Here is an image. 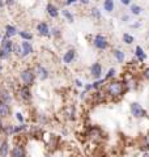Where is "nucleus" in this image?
Listing matches in <instances>:
<instances>
[{"mask_svg":"<svg viewBox=\"0 0 149 157\" xmlns=\"http://www.w3.org/2000/svg\"><path fill=\"white\" fill-rule=\"evenodd\" d=\"M21 48H22V58L28 56V55H32V54L34 52V48L32 46V43L29 41H22L21 42Z\"/></svg>","mask_w":149,"mask_h":157,"instance_id":"nucleus-9","label":"nucleus"},{"mask_svg":"<svg viewBox=\"0 0 149 157\" xmlns=\"http://www.w3.org/2000/svg\"><path fill=\"white\" fill-rule=\"evenodd\" d=\"M81 4H84V6H86V4H89V0H78Z\"/></svg>","mask_w":149,"mask_h":157,"instance_id":"nucleus-38","label":"nucleus"},{"mask_svg":"<svg viewBox=\"0 0 149 157\" xmlns=\"http://www.w3.org/2000/svg\"><path fill=\"white\" fill-rule=\"evenodd\" d=\"M4 4H6V3H4V0H0V8H3Z\"/></svg>","mask_w":149,"mask_h":157,"instance_id":"nucleus-42","label":"nucleus"},{"mask_svg":"<svg viewBox=\"0 0 149 157\" xmlns=\"http://www.w3.org/2000/svg\"><path fill=\"white\" fill-rule=\"evenodd\" d=\"M139 26H140V22H137V24H133V25H132V28H139Z\"/></svg>","mask_w":149,"mask_h":157,"instance_id":"nucleus-43","label":"nucleus"},{"mask_svg":"<svg viewBox=\"0 0 149 157\" xmlns=\"http://www.w3.org/2000/svg\"><path fill=\"white\" fill-rule=\"evenodd\" d=\"M59 32H60V30H59V29H52V34H54V36H59V34H60V33H59Z\"/></svg>","mask_w":149,"mask_h":157,"instance_id":"nucleus-35","label":"nucleus"},{"mask_svg":"<svg viewBox=\"0 0 149 157\" xmlns=\"http://www.w3.org/2000/svg\"><path fill=\"white\" fill-rule=\"evenodd\" d=\"M62 14H63V16L67 18V21H68V22H73V21H74L73 14H72L71 12H69L68 9H62Z\"/></svg>","mask_w":149,"mask_h":157,"instance_id":"nucleus-24","label":"nucleus"},{"mask_svg":"<svg viewBox=\"0 0 149 157\" xmlns=\"http://www.w3.org/2000/svg\"><path fill=\"white\" fill-rule=\"evenodd\" d=\"M143 77L144 78H145V80L147 81H149V66L148 67H145V68H144V70H143Z\"/></svg>","mask_w":149,"mask_h":157,"instance_id":"nucleus-32","label":"nucleus"},{"mask_svg":"<svg viewBox=\"0 0 149 157\" xmlns=\"http://www.w3.org/2000/svg\"><path fill=\"white\" fill-rule=\"evenodd\" d=\"M3 118H0V131H3L4 130V126H3Z\"/></svg>","mask_w":149,"mask_h":157,"instance_id":"nucleus-40","label":"nucleus"},{"mask_svg":"<svg viewBox=\"0 0 149 157\" xmlns=\"http://www.w3.org/2000/svg\"><path fill=\"white\" fill-rule=\"evenodd\" d=\"M148 37H149V29H148Z\"/></svg>","mask_w":149,"mask_h":157,"instance_id":"nucleus-46","label":"nucleus"},{"mask_svg":"<svg viewBox=\"0 0 149 157\" xmlns=\"http://www.w3.org/2000/svg\"><path fill=\"white\" fill-rule=\"evenodd\" d=\"M17 94H18V97L21 98L22 101H30V100H32V90H30V86L22 85V86L18 89Z\"/></svg>","mask_w":149,"mask_h":157,"instance_id":"nucleus-8","label":"nucleus"},{"mask_svg":"<svg viewBox=\"0 0 149 157\" xmlns=\"http://www.w3.org/2000/svg\"><path fill=\"white\" fill-rule=\"evenodd\" d=\"M130 111H131V115L136 119H143V118H147L148 117V113L144 107L139 104V102H132L130 105Z\"/></svg>","mask_w":149,"mask_h":157,"instance_id":"nucleus-4","label":"nucleus"},{"mask_svg":"<svg viewBox=\"0 0 149 157\" xmlns=\"http://www.w3.org/2000/svg\"><path fill=\"white\" fill-rule=\"evenodd\" d=\"M92 16L94 17V18H97V20H99L101 18V12H99V9L98 8H92Z\"/></svg>","mask_w":149,"mask_h":157,"instance_id":"nucleus-29","label":"nucleus"},{"mask_svg":"<svg viewBox=\"0 0 149 157\" xmlns=\"http://www.w3.org/2000/svg\"><path fill=\"white\" fill-rule=\"evenodd\" d=\"M6 4H7V6H13L14 0H6Z\"/></svg>","mask_w":149,"mask_h":157,"instance_id":"nucleus-37","label":"nucleus"},{"mask_svg":"<svg viewBox=\"0 0 149 157\" xmlns=\"http://www.w3.org/2000/svg\"><path fill=\"white\" fill-rule=\"evenodd\" d=\"M26 127H25V124L24 123H21L20 126H14V131H13V134H18V132H21V131H24Z\"/></svg>","mask_w":149,"mask_h":157,"instance_id":"nucleus-31","label":"nucleus"},{"mask_svg":"<svg viewBox=\"0 0 149 157\" xmlns=\"http://www.w3.org/2000/svg\"><path fill=\"white\" fill-rule=\"evenodd\" d=\"M130 11L132 14H135V16H139L141 12H143V8L140 6H136V4H132L131 8H130Z\"/></svg>","mask_w":149,"mask_h":157,"instance_id":"nucleus-25","label":"nucleus"},{"mask_svg":"<svg viewBox=\"0 0 149 157\" xmlns=\"http://www.w3.org/2000/svg\"><path fill=\"white\" fill-rule=\"evenodd\" d=\"M90 75L94 80H99V78L102 77V66L99 62L93 63L90 66Z\"/></svg>","mask_w":149,"mask_h":157,"instance_id":"nucleus-6","label":"nucleus"},{"mask_svg":"<svg viewBox=\"0 0 149 157\" xmlns=\"http://www.w3.org/2000/svg\"><path fill=\"white\" fill-rule=\"evenodd\" d=\"M18 36L22 38V41H30V39H33V34L30 32H28V30L18 32Z\"/></svg>","mask_w":149,"mask_h":157,"instance_id":"nucleus-23","label":"nucleus"},{"mask_svg":"<svg viewBox=\"0 0 149 157\" xmlns=\"http://www.w3.org/2000/svg\"><path fill=\"white\" fill-rule=\"evenodd\" d=\"M2 141H3V140H0V143H2Z\"/></svg>","mask_w":149,"mask_h":157,"instance_id":"nucleus-47","label":"nucleus"},{"mask_svg":"<svg viewBox=\"0 0 149 157\" xmlns=\"http://www.w3.org/2000/svg\"><path fill=\"white\" fill-rule=\"evenodd\" d=\"M37 30H38V34L39 36H42V37H48L50 34V28L46 22H39L38 25H37Z\"/></svg>","mask_w":149,"mask_h":157,"instance_id":"nucleus-13","label":"nucleus"},{"mask_svg":"<svg viewBox=\"0 0 149 157\" xmlns=\"http://www.w3.org/2000/svg\"><path fill=\"white\" fill-rule=\"evenodd\" d=\"M11 115V107L7 102L0 101V118H8Z\"/></svg>","mask_w":149,"mask_h":157,"instance_id":"nucleus-15","label":"nucleus"},{"mask_svg":"<svg viewBox=\"0 0 149 157\" xmlns=\"http://www.w3.org/2000/svg\"><path fill=\"white\" fill-rule=\"evenodd\" d=\"M13 52L16 54L17 56H21V55H22V48H21V45H14V47H13Z\"/></svg>","mask_w":149,"mask_h":157,"instance_id":"nucleus-30","label":"nucleus"},{"mask_svg":"<svg viewBox=\"0 0 149 157\" xmlns=\"http://www.w3.org/2000/svg\"><path fill=\"white\" fill-rule=\"evenodd\" d=\"M113 55H114V58L117 59L118 63H123L124 59H126V54H124V51L120 50V48H114V50H113Z\"/></svg>","mask_w":149,"mask_h":157,"instance_id":"nucleus-18","label":"nucleus"},{"mask_svg":"<svg viewBox=\"0 0 149 157\" xmlns=\"http://www.w3.org/2000/svg\"><path fill=\"white\" fill-rule=\"evenodd\" d=\"M122 20H123V21H124V22H127V21H128V20H130V17H128V16H123V18H122Z\"/></svg>","mask_w":149,"mask_h":157,"instance_id":"nucleus-41","label":"nucleus"},{"mask_svg":"<svg viewBox=\"0 0 149 157\" xmlns=\"http://www.w3.org/2000/svg\"><path fill=\"white\" fill-rule=\"evenodd\" d=\"M16 118H17V121L20 122V123H24V117L21 113H16Z\"/></svg>","mask_w":149,"mask_h":157,"instance_id":"nucleus-33","label":"nucleus"},{"mask_svg":"<svg viewBox=\"0 0 149 157\" xmlns=\"http://www.w3.org/2000/svg\"><path fill=\"white\" fill-rule=\"evenodd\" d=\"M9 155V143L7 139H4L0 143V157H8Z\"/></svg>","mask_w":149,"mask_h":157,"instance_id":"nucleus-16","label":"nucleus"},{"mask_svg":"<svg viewBox=\"0 0 149 157\" xmlns=\"http://www.w3.org/2000/svg\"><path fill=\"white\" fill-rule=\"evenodd\" d=\"M76 59V50H73V48H71V50H68L64 52L63 55V62L66 63V64H71V63Z\"/></svg>","mask_w":149,"mask_h":157,"instance_id":"nucleus-12","label":"nucleus"},{"mask_svg":"<svg viewBox=\"0 0 149 157\" xmlns=\"http://www.w3.org/2000/svg\"><path fill=\"white\" fill-rule=\"evenodd\" d=\"M4 37H3V33H2V30H0V39H3Z\"/></svg>","mask_w":149,"mask_h":157,"instance_id":"nucleus-44","label":"nucleus"},{"mask_svg":"<svg viewBox=\"0 0 149 157\" xmlns=\"http://www.w3.org/2000/svg\"><path fill=\"white\" fill-rule=\"evenodd\" d=\"M115 8V4H114V0H105L103 2V9L107 12V13H111Z\"/></svg>","mask_w":149,"mask_h":157,"instance_id":"nucleus-21","label":"nucleus"},{"mask_svg":"<svg viewBox=\"0 0 149 157\" xmlns=\"http://www.w3.org/2000/svg\"><path fill=\"white\" fill-rule=\"evenodd\" d=\"M115 73H117V71H115V68H110V70H109L107 71V73H106V76L105 77H103V78H105V80L107 81V80H111V78L114 77V76H115Z\"/></svg>","mask_w":149,"mask_h":157,"instance_id":"nucleus-27","label":"nucleus"},{"mask_svg":"<svg viewBox=\"0 0 149 157\" xmlns=\"http://www.w3.org/2000/svg\"><path fill=\"white\" fill-rule=\"evenodd\" d=\"M76 2H78V0H67V2H66V4H67V6H71V4L76 3Z\"/></svg>","mask_w":149,"mask_h":157,"instance_id":"nucleus-36","label":"nucleus"},{"mask_svg":"<svg viewBox=\"0 0 149 157\" xmlns=\"http://www.w3.org/2000/svg\"><path fill=\"white\" fill-rule=\"evenodd\" d=\"M86 135L89 136V139L93 140V141H99L103 137L102 131H101V128H98V127H92V128H89Z\"/></svg>","mask_w":149,"mask_h":157,"instance_id":"nucleus-7","label":"nucleus"},{"mask_svg":"<svg viewBox=\"0 0 149 157\" xmlns=\"http://www.w3.org/2000/svg\"><path fill=\"white\" fill-rule=\"evenodd\" d=\"M122 39H123V42L126 43V45H132V43L135 42V38H133V36H131L130 33H124Z\"/></svg>","mask_w":149,"mask_h":157,"instance_id":"nucleus-22","label":"nucleus"},{"mask_svg":"<svg viewBox=\"0 0 149 157\" xmlns=\"http://www.w3.org/2000/svg\"><path fill=\"white\" fill-rule=\"evenodd\" d=\"M13 47H14V43L12 42V39L4 37L2 39V43H0V59H3V60L8 59L12 55Z\"/></svg>","mask_w":149,"mask_h":157,"instance_id":"nucleus-2","label":"nucleus"},{"mask_svg":"<svg viewBox=\"0 0 149 157\" xmlns=\"http://www.w3.org/2000/svg\"><path fill=\"white\" fill-rule=\"evenodd\" d=\"M36 73H37V76L41 78V80H46V78L50 76V72L47 68H44L42 64H38L37 66V70H36Z\"/></svg>","mask_w":149,"mask_h":157,"instance_id":"nucleus-14","label":"nucleus"},{"mask_svg":"<svg viewBox=\"0 0 149 157\" xmlns=\"http://www.w3.org/2000/svg\"><path fill=\"white\" fill-rule=\"evenodd\" d=\"M13 131H14V126L8 124V126H4V130L2 132H4L6 135H11V134H13Z\"/></svg>","mask_w":149,"mask_h":157,"instance_id":"nucleus-28","label":"nucleus"},{"mask_svg":"<svg viewBox=\"0 0 149 157\" xmlns=\"http://www.w3.org/2000/svg\"><path fill=\"white\" fill-rule=\"evenodd\" d=\"M46 11H47V14L51 18H56L58 16H59V9L54 6V4H51V3H48L47 4V7H46Z\"/></svg>","mask_w":149,"mask_h":157,"instance_id":"nucleus-17","label":"nucleus"},{"mask_svg":"<svg viewBox=\"0 0 149 157\" xmlns=\"http://www.w3.org/2000/svg\"><path fill=\"white\" fill-rule=\"evenodd\" d=\"M105 82H106V80H105V78H99V80H96V81H94L93 82V89L94 90H98L99 89V88H101L103 84H105Z\"/></svg>","mask_w":149,"mask_h":157,"instance_id":"nucleus-26","label":"nucleus"},{"mask_svg":"<svg viewBox=\"0 0 149 157\" xmlns=\"http://www.w3.org/2000/svg\"><path fill=\"white\" fill-rule=\"evenodd\" d=\"M120 3L123 4V6H130L131 0H120Z\"/></svg>","mask_w":149,"mask_h":157,"instance_id":"nucleus-34","label":"nucleus"},{"mask_svg":"<svg viewBox=\"0 0 149 157\" xmlns=\"http://www.w3.org/2000/svg\"><path fill=\"white\" fill-rule=\"evenodd\" d=\"M36 76H37V73L34 72L32 68H26V70H24L21 73H20V78H21L22 84L25 86L33 85L34 81H36Z\"/></svg>","mask_w":149,"mask_h":157,"instance_id":"nucleus-3","label":"nucleus"},{"mask_svg":"<svg viewBox=\"0 0 149 157\" xmlns=\"http://www.w3.org/2000/svg\"><path fill=\"white\" fill-rule=\"evenodd\" d=\"M26 156V152H25V148L22 145H14L12 151H11V157H25Z\"/></svg>","mask_w":149,"mask_h":157,"instance_id":"nucleus-10","label":"nucleus"},{"mask_svg":"<svg viewBox=\"0 0 149 157\" xmlns=\"http://www.w3.org/2000/svg\"><path fill=\"white\" fill-rule=\"evenodd\" d=\"M16 34H18V32H17V29L14 28L13 25H7L6 26V37L7 38L12 39V37H14Z\"/></svg>","mask_w":149,"mask_h":157,"instance_id":"nucleus-20","label":"nucleus"},{"mask_svg":"<svg viewBox=\"0 0 149 157\" xmlns=\"http://www.w3.org/2000/svg\"><path fill=\"white\" fill-rule=\"evenodd\" d=\"M2 70H3V68H2V66H0V73H2Z\"/></svg>","mask_w":149,"mask_h":157,"instance_id":"nucleus-45","label":"nucleus"},{"mask_svg":"<svg viewBox=\"0 0 149 157\" xmlns=\"http://www.w3.org/2000/svg\"><path fill=\"white\" fill-rule=\"evenodd\" d=\"M76 85H77V86H80V88H81V86H84V84H82V82H81L80 80H76Z\"/></svg>","mask_w":149,"mask_h":157,"instance_id":"nucleus-39","label":"nucleus"},{"mask_svg":"<svg viewBox=\"0 0 149 157\" xmlns=\"http://www.w3.org/2000/svg\"><path fill=\"white\" fill-rule=\"evenodd\" d=\"M135 56H136L139 63H144L147 60V58H148V55L145 54V51H144V48L141 46H136L135 47Z\"/></svg>","mask_w":149,"mask_h":157,"instance_id":"nucleus-11","label":"nucleus"},{"mask_svg":"<svg viewBox=\"0 0 149 157\" xmlns=\"http://www.w3.org/2000/svg\"><path fill=\"white\" fill-rule=\"evenodd\" d=\"M0 101L7 102V104L12 101V96L9 94V92L7 89H0Z\"/></svg>","mask_w":149,"mask_h":157,"instance_id":"nucleus-19","label":"nucleus"},{"mask_svg":"<svg viewBox=\"0 0 149 157\" xmlns=\"http://www.w3.org/2000/svg\"><path fill=\"white\" fill-rule=\"evenodd\" d=\"M109 41L107 38L103 36V34H97L96 37L93 38V46L97 48V50H101V51H105L109 48Z\"/></svg>","mask_w":149,"mask_h":157,"instance_id":"nucleus-5","label":"nucleus"},{"mask_svg":"<svg viewBox=\"0 0 149 157\" xmlns=\"http://www.w3.org/2000/svg\"><path fill=\"white\" fill-rule=\"evenodd\" d=\"M127 90H128L127 86L124 84V81H122V80H111V81H109V84H106V86H105L106 96L114 98V100L123 97Z\"/></svg>","mask_w":149,"mask_h":157,"instance_id":"nucleus-1","label":"nucleus"}]
</instances>
